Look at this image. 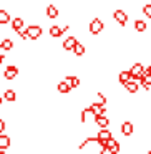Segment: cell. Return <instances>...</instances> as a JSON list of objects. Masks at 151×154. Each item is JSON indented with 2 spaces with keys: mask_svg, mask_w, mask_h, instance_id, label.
<instances>
[{
  "mask_svg": "<svg viewBox=\"0 0 151 154\" xmlns=\"http://www.w3.org/2000/svg\"><path fill=\"white\" fill-rule=\"evenodd\" d=\"M25 30H27L28 40H38V38L43 35V28H42L40 25H30V27H27Z\"/></svg>",
  "mask_w": 151,
  "mask_h": 154,
  "instance_id": "obj_1",
  "label": "cell"
},
{
  "mask_svg": "<svg viewBox=\"0 0 151 154\" xmlns=\"http://www.w3.org/2000/svg\"><path fill=\"white\" fill-rule=\"evenodd\" d=\"M67 30H70V25H63V27H57V25H52L50 30H48V33H50V37H52V38H58V37H61V35H63Z\"/></svg>",
  "mask_w": 151,
  "mask_h": 154,
  "instance_id": "obj_2",
  "label": "cell"
},
{
  "mask_svg": "<svg viewBox=\"0 0 151 154\" xmlns=\"http://www.w3.org/2000/svg\"><path fill=\"white\" fill-rule=\"evenodd\" d=\"M90 33L91 35H98L101 30H103V22L100 20V18H93V20L90 22Z\"/></svg>",
  "mask_w": 151,
  "mask_h": 154,
  "instance_id": "obj_3",
  "label": "cell"
},
{
  "mask_svg": "<svg viewBox=\"0 0 151 154\" xmlns=\"http://www.w3.org/2000/svg\"><path fill=\"white\" fill-rule=\"evenodd\" d=\"M17 75H18V68L15 66V65H8V66L5 68V71H4V78H5V80H8V81L15 80Z\"/></svg>",
  "mask_w": 151,
  "mask_h": 154,
  "instance_id": "obj_4",
  "label": "cell"
},
{
  "mask_svg": "<svg viewBox=\"0 0 151 154\" xmlns=\"http://www.w3.org/2000/svg\"><path fill=\"white\" fill-rule=\"evenodd\" d=\"M143 70H144V66H143L141 63H134L133 66H131V70H130L131 80H140V76H141V73H143Z\"/></svg>",
  "mask_w": 151,
  "mask_h": 154,
  "instance_id": "obj_5",
  "label": "cell"
},
{
  "mask_svg": "<svg viewBox=\"0 0 151 154\" xmlns=\"http://www.w3.org/2000/svg\"><path fill=\"white\" fill-rule=\"evenodd\" d=\"M77 37L75 35H70V37H67L65 38V42H63V50H67V51H71L73 50V47L77 45Z\"/></svg>",
  "mask_w": 151,
  "mask_h": 154,
  "instance_id": "obj_6",
  "label": "cell"
},
{
  "mask_svg": "<svg viewBox=\"0 0 151 154\" xmlns=\"http://www.w3.org/2000/svg\"><path fill=\"white\" fill-rule=\"evenodd\" d=\"M113 17H115V20H116L118 23L121 25V27H124V25H126V20H128V15L124 14L123 10H115Z\"/></svg>",
  "mask_w": 151,
  "mask_h": 154,
  "instance_id": "obj_7",
  "label": "cell"
},
{
  "mask_svg": "<svg viewBox=\"0 0 151 154\" xmlns=\"http://www.w3.org/2000/svg\"><path fill=\"white\" fill-rule=\"evenodd\" d=\"M140 81H141V86L148 90V88L151 86V75L148 73L146 70H143V73H141V76H140Z\"/></svg>",
  "mask_w": 151,
  "mask_h": 154,
  "instance_id": "obj_8",
  "label": "cell"
},
{
  "mask_svg": "<svg viewBox=\"0 0 151 154\" xmlns=\"http://www.w3.org/2000/svg\"><path fill=\"white\" fill-rule=\"evenodd\" d=\"M10 144H12V139H10V137H8L7 134L0 133V151L8 149V147H10Z\"/></svg>",
  "mask_w": 151,
  "mask_h": 154,
  "instance_id": "obj_9",
  "label": "cell"
},
{
  "mask_svg": "<svg viewBox=\"0 0 151 154\" xmlns=\"http://www.w3.org/2000/svg\"><path fill=\"white\" fill-rule=\"evenodd\" d=\"M4 100L8 101V103H15V101H17V91L12 90V88H7L5 93H4Z\"/></svg>",
  "mask_w": 151,
  "mask_h": 154,
  "instance_id": "obj_10",
  "label": "cell"
},
{
  "mask_svg": "<svg viewBox=\"0 0 151 154\" xmlns=\"http://www.w3.org/2000/svg\"><path fill=\"white\" fill-rule=\"evenodd\" d=\"M45 12H47V17L50 18V20H55V18H58V15H60V10H58V7H55V5H48Z\"/></svg>",
  "mask_w": 151,
  "mask_h": 154,
  "instance_id": "obj_11",
  "label": "cell"
},
{
  "mask_svg": "<svg viewBox=\"0 0 151 154\" xmlns=\"http://www.w3.org/2000/svg\"><path fill=\"white\" fill-rule=\"evenodd\" d=\"M65 81L71 86V90L80 86V78H78L77 75H67V76H65Z\"/></svg>",
  "mask_w": 151,
  "mask_h": 154,
  "instance_id": "obj_12",
  "label": "cell"
},
{
  "mask_svg": "<svg viewBox=\"0 0 151 154\" xmlns=\"http://www.w3.org/2000/svg\"><path fill=\"white\" fill-rule=\"evenodd\" d=\"M95 123H96L98 128H108L110 126V119L106 118V114H103V116H95Z\"/></svg>",
  "mask_w": 151,
  "mask_h": 154,
  "instance_id": "obj_13",
  "label": "cell"
},
{
  "mask_svg": "<svg viewBox=\"0 0 151 154\" xmlns=\"http://www.w3.org/2000/svg\"><path fill=\"white\" fill-rule=\"evenodd\" d=\"M108 137H111V131L108 128H101L96 134V141H106Z\"/></svg>",
  "mask_w": 151,
  "mask_h": 154,
  "instance_id": "obj_14",
  "label": "cell"
},
{
  "mask_svg": "<svg viewBox=\"0 0 151 154\" xmlns=\"http://www.w3.org/2000/svg\"><path fill=\"white\" fill-rule=\"evenodd\" d=\"M24 25H25L24 18H20V17H15L14 20H12V30H14V32H20L22 28H24Z\"/></svg>",
  "mask_w": 151,
  "mask_h": 154,
  "instance_id": "obj_15",
  "label": "cell"
},
{
  "mask_svg": "<svg viewBox=\"0 0 151 154\" xmlns=\"http://www.w3.org/2000/svg\"><path fill=\"white\" fill-rule=\"evenodd\" d=\"M57 91H58V93H61V94H67V93H70V91H71V86L63 80V81H60V83L57 85Z\"/></svg>",
  "mask_w": 151,
  "mask_h": 154,
  "instance_id": "obj_16",
  "label": "cell"
},
{
  "mask_svg": "<svg viewBox=\"0 0 151 154\" xmlns=\"http://www.w3.org/2000/svg\"><path fill=\"white\" fill-rule=\"evenodd\" d=\"M124 88H126V91L128 93H136L138 91V83H136V80H128L126 83H124Z\"/></svg>",
  "mask_w": 151,
  "mask_h": 154,
  "instance_id": "obj_17",
  "label": "cell"
},
{
  "mask_svg": "<svg viewBox=\"0 0 151 154\" xmlns=\"http://www.w3.org/2000/svg\"><path fill=\"white\" fill-rule=\"evenodd\" d=\"M121 133H123L124 136H131V134H133V124H131L130 121H124V123L121 124Z\"/></svg>",
  "mask_w": 151,
  "mask_h": 154,
  "instance_id": "obj_18",
  "label": "cell"
},
{
  "mask_svg": "<svg viewBox=\"0 0 151 154\" xmlns=\"http://www.w3.org/2000/svg\"><path fill=\"white\" fill-rule=\"evenodd\" d=\"M0 48L4 51H10L12 48H14V42H12L10 38H4V40L0 42Z\"/></svg>",
  "mask_w": 151,
  "mask_h": 154,
  "instance_id": "obj_19",
  "label": "cell"
},
{
  "mask_svg": "<svg viewBox=\"0 0 151 154\" xmlns=\"http://www.w3.org/2000/svg\"><path fill=\"white\" fill-rule=\"evenodd\" d=\"M10 22V14L5 8H0V25H5Z\"/></svg>",
  "mask_w": 151,
  "mask_h": 154,
  "instance_id": "obj_20",
  "label": "cell"
},
{
  "mask_svg": "<svg viewBox=\"0 0 151 154\" xmlns=\"http://www.w3.org/2000/svg\"><path fill=\"white\" fill-rule=\"evenodd\" d=\"M71 51H73L77 57H81V55H85V45H81V43H78V42H77V45L73 47V50H71Z\"/></svg>",
  "mask_w": 151,
  "mask_h": 154,
  "instance_id": "obj_21",
  "label": "cell"
},
{
  "mask_svg": "<svg viewBox=\"0 0 151 154\" xmlns=\"http://www.w3.org/2000/svg\"><path fill=\"white\" fill-rule=\"evenodd\" d=\"M118 80H120V83H126L128 80H131V76H130V71H121L120 75H118Z\"/></svg>",
  "mask_w": 151,
  "mask_h": 154,
  "instance_id": "obj_22",
  "label": "cell"
},
{
  "mask_svg": "<svg viewBox=\"0 0 151 154\" xmlns=\"http://www.w3.org/2000/svg\"><path fill=\"white\" fill-rule=\"evenodd\" d=\"M134 28H136V32H144V30H146V22L136 20V22H134Z\"/></svg>",
  "mask_w": 151,
  "mask_h": 154,
  "instance_id": "obj_23",
  "label": "cell"
},
{
  "mask_svg": "<svg viewBox=\"0 0 151 154\" xmlns=\"http://www.w3.org/2000/svg\"><path fill=\"white\" fill-rule=\"evenodd\" d=\"M96 98H98V101L96 103H100V104H106V98H105V94H101V93H96Z\"/></svg>",
  "mask_w": 151,
  "mask_h": 154,
  "instance_id": "obj_24",
  "label": "cell"
},
{
  "mask_svg": "<svg viewBox=\"0 0 151 154\" xmlns=\"http://www.w3.org/2000/svg\"><path fill=\"white\" fill-rule=\"evenodd\" d=\"M143 14L146 15V17L151 18V4L149 5H144V7H143Z\"/></svg>",
  "mask_w": 151,
  "mask_h": 154,
  "instance_id": "obj_25",
  "label": "cell"
},
{
  "mask_svg": "<svg viewBox=\"0 0 151 154\" xmlns=\"http://www.w3.org/2000/svg\"><path fill=\"white\" fill-rule=\"evenodd\" d=\"M5 128H7V124H5L4 118H0V133H4V131H5Z\"/></svg>",
  "mask_w": 151,
  "mask_h": 154,
  "instance_id": "obj_26",
  "label": "cell"
},
{
  "mask_svg": "<svg viewBox=\"0 0 151 154\" xmlns=\"http://www.w3.org/2000/svg\"><path fill=\"white\" fill-rule=\"evenodd\" d=\"M4 50H2V48H0V65H2V61H4Z\"/></svg>",
  "mask_w": 151,
  "mask_h": 154,
  "instance_id": "obj_27",
  "label": "cell"
},
{
  "mask_svg": "<svg viewBox=\"0 0 151 154\" xmlns=\"http://www.w3.org/2000/svg\"><path fill=\"white\" fill-rule=\"evenodd\" d=\"M2 103H4V98L0 96V108H2Z\"/></svg>",
  "mask_w": 151,
  "mask_h": 154,
  "instance_id": "obj_28",
  "label": "cell"
},
{
  "mask_svg": "<svg viewBox=\"0 0 151 154\" xmlns=\"http://www.w3.org/2000/svg\"><path fill=\"white\" fill-rule=\"evenodd\" d=\"M146 71H148V73L151 75V66H148V68H146Z\"/></svg>",
  "mask_w": 151,
  "mask_h": 154,
  "instance_id": "obj_29",
  "label": "cell"
},
{
  "mask_svg": "<svg viewBox=\"0 0 151 154\" xmlns=\"http://www.w3.org/2000/svg\"><path fill=\"white\" fill-rule=\"evenodd\" d=\"M149 151H151V149H149Z\"/></svg>",
  "mask_w": 151,
  "mask_h": 154,
  "instance_id": "obj_30",
  "label": "cell"
}]
</instances>
